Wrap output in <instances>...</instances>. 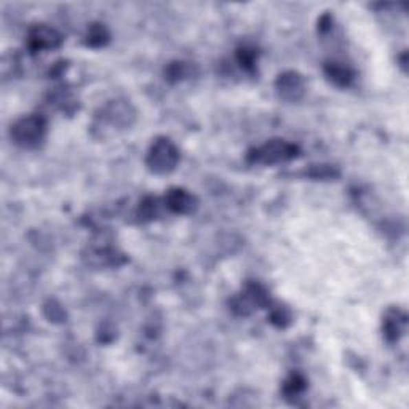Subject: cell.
I'll return each mask as SVG.
<instances>
[{
    "mask_svg": "<svg viewBox=\"0 0 409 409\" xmlns=\"http://www.w3.org/2000/svg\"><path fill=\"white\" fill-rule=\"evenodd\" d=\"M146 164L155 175H168L179 164V149L168 137H157L147 152Z\"/></svg>",
    "mask_w": 409,
    "mask_h": 409,
    "instance_id": "obj_1",
    "label": "cell"
},
{
    "mask_svg": "<svg viewBox=\"0 0 409 409\" xmlns=\"http://www.w3.org/2000/svg\"><path fill=\"white\" fill-rule=\"evenodd\" d=\"M12 140L24 149H34L43 141L47 135V120L42 115H27L19 118L12 125Z\"/></svg>",
    "mask_w": 409,
    "mask_h": 409,
    "instance_id": "obj_2",
    "label": "cell"
},
{
    "mask_svg": "<svg viewBox=\"0 0 409 409\" xmlns=\"http://www.w3.org/2000/svg\"><path fill=\"white\" fill-rule=\"evenodd\" d=\"M298 146L285 140H272L265 144L256 147L248 154V160L251 164L258 165H277L285 162L293 160L298 157Z\"/></svg>",
    "mask_w": 409,
    "mask_h": 409,
    "instance_id": "obj_3",
    "label": "cell"
},
{
    "mask_svg": "<svg viewBox=\"0 0 409 409\" xmlns=\"http://www.w3.org/2000/svg\"><path fill=\"white\" fill-rule=\"evenodd\" d=\"M135 120V111L130 102L126 101H112L109 104L101 109L100 114L95 118V126L101 128L109 126L111 130H118V128H128L131 122Z\"/></svg>",
    "mask_w": 409,
    "mask_h": 409,
    "instance_id": "obj_4",
    "label": "cell"
},
{
    "mask_svg": "<svg viewBox=\"0 0 409 409\" xmlns=\"http://www.w3.org/2000/svg\"><path fill=\"white\" fill-rule=\"evenodd\" d=\"M269 304V293L263 285L248 283L243 289V293L232 299L230 309L236 315H250L253 310L265 307Z\"/></svg>",
    "mask_w": 409,
    "mask_h": 409,
    "instance_id": "obj_5",
    "label": "cell"
},
{
    "mask_svg": "<svg viewBox=\"0 0 409 409\" xmlns=\"http://www.w3.org/2000/svg\"><path fill=\"white\" fill-rule=\"evenodd\" d=\"M63 37L56 29H53L47 24H37L27 34V47L32 52L55 50L61 45Z\"/></svg>",
    "mask_w": 409,
    "mask_h": 409,
    "instance_id": "obj_6",
    "label": "cell"
},
{
    "mask_svg": "<svg viewBox=\"0 0 409 409\" xmlns=\"http://www.w3.org/2000/svg\"><path fill=\"white\" fill-rule=\"evenodd\" d=\"M275 90H277L278 96L285 101H299L305 93V80L299 72H283L275 80Z\"/></svg>",
    "mask_w": 409,
    "mask_h": 409,
    "instance_id": "obj_7",
    "label": "cell"
},
{
    "mask_svg": "<svg viewBox=\"0 0 409 409\" xmlns=\"http://www.w3.org/2000/svg\"><path fill=\"white\" fill-rule=\"evenodd\" d=\"M165 206L176 214H192L199 206V201L189 190L175 187V189L166 192Z\"/></svg>",
    "mask_w": 409,
    "mask_h": 409,
    "instance_id": "obj_8",
    "label": "cell"
},
{
    "mask_svg": "<svg viewBox=\"0 0 409 409\" xmlns=\"http://www.w3.org/2000/svg\"><path fill=\"white\" fill-rule=\"evenodd\" d=\"M408 317L400 309H390L384 317L382 329L388 342H398L406 331Z\"/></svg>",
    "mask_w": 409,
    "mask_h": 409,
    "instance_id": "obj_9",
    "label": "cell"
},
{
    "mask_svg": "<svg viewBox=\"0 0 409 409\" xmlns=\"http://www.w3.org/2000/svg\"><path fill=\"white\" fill-rule=\"evenodd\" d=\"M88 259V264L95 265V267H118L125 263L123 254L118 253L117 250L112 248H98L90 251V254L85 256Z\"/></svg>",
    "mask_w": 409,
    "mask_h": 409,
    "instance_id": "obj_10",
    "label": "cell"
},
{
    "mask_svg": "<svg viewBox=\"0 0 409 409\" xmlns=\"http://www.w3.org/2000/svg\"><path fill=\"white\" fill-rule=\"evenodd\" d=\"M324 72H327L329 80L336 83L338 87H349L353 80V72L341 63H327Z\"/></svg>",
    "mask_w": 409,
    "mask_h": 409,
    "instance_id": "obj_11",
    "label": "cell"
},
{
    "mask_svg": "<svg viewBox=\"0 0 409 409\" xmlns=\"http://www.w3.org/2000/svg\"><path fill=\"white\" fill-rule=\"evenodd\" d=\"M107 42H109V32H107V29L102 26V24H91V26L88 27L85 37V43L88 47L100 48L104 47Z\"/></svg>",
    "mask_w": 409,
    "mask_h": 409,
    "instance_id": "obj_12",
    "label": "cell"
},
{
    "mask_svg": "<svg viewBox=\"0 0 409 409\" xmlns=\"http://www.w3.org/2000/svg\"><path fill=\"white\" fill-rule=\"evenodd\" d=\"M159 214V201L157 199H152V197H147L141 201L140 210H137V216H140L141 221H152L157 218Z\"/></svg>",
    "mask_w": 409,
    "mask_h": 409,
    "instance_id": "obj_13",
    "label": "cell"
},
{
    "mask_svg": "<svg viewBox=\"0 0 409 409\" xmlns=\"http://www.w3.org/2000/svg\"><path fill=\"white\" fill-rule=\"evenodd\" d=\"M305 387H307V381H305L300 374H291V376L287 379V382H285L283 390L288 397H294V395H299V393H302L305 390Z\"/></svg>",
    "mask_w": 409,
    "mask_h": 409,
    "instance_id": "obj_14",
    "label": "cell"
},
{
    "mask_svg": "<svg viewBox=\"0 0 409 409\" xmlns=\"http://www.w3.org/2000/svg\"><path fill=\"white\" fill-rule=\"evenodd\" d=\"M236 61L246 71H253L256 66V61H258V52L254 48H248L243 47L236 52Z\"/></svg>",
    "mask_w": 409,
    "mask_h": 409,
    "instance_id": "obj_15",
    "label": "cell"
},
{
    "mask_svg": "<svg viewBox=\"0 0 409 409\" xmlns=\"http://www.w3.org/2000/svg\"><path fill=\"white\" fill-rule=\"evenodd\" d=\"M189 74V66L186 63H171L168 67L165 69V77L170 82H177L187 77Z\"/></svg>",
    "mask_w": 409,
    "mask_h": 409,
    "instance_id": "obj_16",
    "label": "cell"
},
{
    "mask_svg": "<svg viewBox=\"0 0 409 409\" xmlns=\"http://www.w3.org/2000/svg\"><path fill=\"white\" fill-rule=\"evenodd\" d=\"M270 322L277 324L278 328H285L288 327L289 322H291V313H289V310L287 307L278 305V307H275L272 310V313H270Z\"/></svg>",
    "mask_w": 409,
    "mask_h": 409,
    "instance_id": "obj_17",
    "label": "cell"
},
{
    "mask_svg": "<svg viewBox=\"0 0 409 409\" xmlns=\"http://www.w3.org/2000/svg\"><path fill=\"white\" fill-rule=\"evenodd\" d=\"M309 176L315 177V179H334V177L339 176V173L329 165H317L312 166V170L309 171Z\"/></svg>",
    "mask_w": 409,
    "mask_h": 409,
    "instance_id": "obj_18",
    "label": "cell"
},
{
    "mask_svg": "<svg viewBox=\"0 0 409 409\" xmlns=\"http://www.w3.org/2000/svg\"><path fill=\"white\" fill-rule=\"evenodd\" d=\"M45 315L50 320H53V322H61V320H64V317H66L64 309L56 302H53V300L45 305Z\"/></svg>",
    "mask_w": 409,
    "mask_h": 409,
    "instance_id": "obj_19",
    "label": "cell"
}]
</instances>
